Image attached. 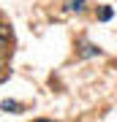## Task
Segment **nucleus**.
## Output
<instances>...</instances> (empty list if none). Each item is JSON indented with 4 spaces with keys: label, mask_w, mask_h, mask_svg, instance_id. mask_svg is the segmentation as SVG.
<instances>
[{
    "label": "nucleus",
    "mask_w": 117,
    "mask_h": 122,
    "mask_svg": "<svg viewBox=\"0 0 117 122\" xmlns=\"http://www.w3.org/2000/svg\"><path fill=\"white\" fill-rule=\"evenodd\" d=\"M3 109L6 111H22V103H17V100H3Z\"/></svg>",
    "instance_id": "4"
},
{
    "label": "nucleus",
    "mask_w": 117,
    "mask_h": 122,
    "mask_svg": "<svg viewBox=\"0 0 117 122\" xmlns=\"http://www.w3.org/2000/svg\"><path fill=\"white\" fill-rule=\"evenodd\" d=\"M101 19H104V22H109V19H112V8H101V14H98Z\"/></svg>",
    "instance_id": "5"
},
{
    "label": "nucleus",
    "mask_w": 117,
    "mask_h": 122,
    "mask_svg": "<svg viewBox=\"0 0 117 122\" xmlns=\"http://www.w3.org/2000/svg\"><path fill=\"white\" fill-rule=\"evenodd\" d=\"M38 122H49V119H38Z\"/></svg>",
    "instance_id": "7"
},
{
    "label": "nucleus",
    "mask_w": 117,
    "mask_h": 122,
    "mask_svg": "<svg viewBox=\"0 0 117 122\" xmlns=\"http://www.w3.org/2000/svg\"><path fill=\"white\" fill-rule=\"evenodd\" d=\"M65 8L68 11H82L84 8V0H65Z\"/></svg>",
    "instance_id": "3"
},
{
    "label": "nucleus",
    "mask_w": 117,
    "mask_h": 122,
    "mask_svg": "<svg viewBox=\"0 0 117 122\" xmlns=\"http://www.w3.org/2000/svg\"><path fill=\"white\" fill-rule=\"evenodd\" d=\"M11 44H14V33H11V27L0 25V57H3V54L11 49Z\"/></svg>",
    "instance_id": "1"
},
{
    "label": "nucleus",
    "mask_w": 117,
    "mask_h": 122,
    "mask_svg": "<svg viewBox=\"0 0 117 122\" xmlns=\"http://www.w3.org/2000/svg\"><path fill=\"white\" fill-rule=\"evenodd\" d=\"M3 79H6V60L0 57V81H3Z\"/></svg>",
    "instance_id": "6"
},
{
    "label": "nucleus",
    "mask_w": 117,
    "mask_h": 122,
    "mask_svg": "<svg viewBox=\"0 0 117 122\" xmlns=\"http://www.w3.org/2000/svg\"><path fill=\"white\" fill-rule=\"evenodd\" d=\"M95 54H101V49H98V46H93V44H84V46H82V52H79V57H95Z\"/></svg>",
    "instance_id": "2"
}]
</instances>
